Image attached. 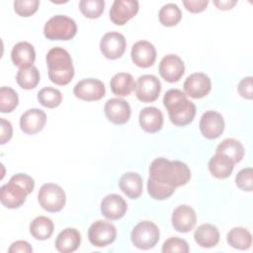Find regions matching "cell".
Instances as JSON below:
<instances>
[{
	"instance_id": "cell-21",
	"label": "cell",
	"mask_w": 253,
	"mask_h": 253,
	"mask_svg": "<svg viewBox=\"0 0 253 253\" xmlns=\"http://www.w3.org/2000/svg\"><path fill=\"white\" fill-rule=\"evenodd\" d=\"M138 122L144 131L154 133L159 131L163 126V114L155 107H146L140 111Z\"/></svg>"
},
{
	"instance_id": "cell-6",
	"label": "cell",
	"mask_w": 253,
	"mask_h": 253,
	"mask_svg": "<svg viewBox=\"0 0 253 253\" xmlns=\"http://www.w3.org/2000/svg\"><path fill=\"white\" fill-rule=\"evenodd\" d=\"M132 244L142 250H148L156 245L159 240V229L155 223L149 220L138 222L130 234Z\"/></svg>"
},
{
	"instance_id": "cell-36",
	"label": "cell",
	"mask_w": 253,
	"mask_h": 253,
	"mask_svg": "<svg viewBox=\"0 0 253 253\" xmlns=\"http://www.w3.org/2000/svg\"><path fill=\"white\" fill-rule=\"evenodd\" d=\"M176 188L169 187L166 185H163L159 182H156L152 180L151 178H148L147 181V191L150 197L154 200H165L171 197Z\"/></svg>"
},
{
	"instance_id": "cell-39",
	"label": "cell",
	"mask_w": 253,
	"mask_h": 253,
	"mask_svg": "<svg viewBox=\"0 0 253 253\" xmlns=\"http://www.w3.org/2000/svg\"><path fill=\"white\" fill-rule=\"evenodd\" d=\"M162 252H189V245L186 240L179 237H170L162 245Z\"/></svg>"
},
{
	"instance_id": "cell-19",
	"label": "cell",
	"mask_w": 253,
	"mask_h": 253,
	"mask_svg": "<svg viewBox=\"0 0 253 253\" xmlns=\"http://www.w3.org/2000/svg\"><path fill=\"white\" fill-rule=\"evenodd\" d=\"M197 222L195 211L187 205L177 207L172 213V225L179 232L186 233L191 231Z\"/></svg>"
},
{
	"instance_id": "cell-8",
	"label": "cell",
	"mask_w": 253,
	"mask_h": 253,
	"mask_svg": "<svg viewBox=\"0 0 253 253\" xmlns=\"http://www.w3.org/2000/svg\"><path fill=\"white\" fill-rule=\"evenodd\" d=\"M30 192L18 182L10 179L0 189V200L2 205L8 209H18L26 201Z\"/></svg>"
},
{
	"instance_id": "cell-13",
	"label": "cell",
	"mask_w": 253,
	"mask_h": 253,
	"mask_svg": "<svg viewBox=\"0 0 253 253\" xmlns=\"http://www.w3.org/2000/svg\"><path fill=\"white\" fill-rule=\"evenodd\" d=\"M100 49L106 58H120L126 50V39L118 32L107 33L100 42Z\"/></svg>"
},
{
	"instance_id": "cell-29",
	"label": "cell",
	"mask_w": 253,
	"mask_h": 253,
	"mask_svg": "<svg viewBox=\"0 0 253 253\" xmlns=\"http://www.w3.org/2000/svg\"><path fill=\"white\" fill-rule=\"evenodd\" d=\"M54 229L53 222L50 218L40 215L36 217L30 224V232L32 236L38 240L48 239Z\"/></svg>"
},
{
	"instance_id": "cell-43",
	"label": "cell",
	"mask_w": 253,
	"mask_h": 253,
	"mask_svg": "<svg viewBox=\"0 0 253 253\" xmlns=\"http://www.w3.org/2000/svg\"><path fill=\"white\" fill-rule=\"evenodd\" d=\"M10 253H16V252H24V253H31L33 252V248L30 245L29 242L19 240L11 244L9 250Z\"/></svg>"
},
{
	"instance_id": "cell-40",
	"label": "cell",
	"mask_w": 253,
	"mask_h": 253,
	"mask_svg": "<svg viewBox=\"0 0 253 253\" xmlns=\"http://www.w3.org/2000/svg\"><path fill=\"white\" fill-rule=\"evenodd\" d=\"M252 80L253 78L251 76L245 77L241 79V81L238 84V93L242 98L251 100L253 98V92H252Z\"/></svg>"
},
{
	"instance_id": "cell-3",
	"label": "cell",
	"mask_w": 253,
	"mask_h": 253,
	"mask_svg": "<svg viewBox=\"0 0 253 253\" xmlns=\"http://www.w3.org/2000/svg\"><path fill=\"white\" fill-rule=\"evenodd\" d=\"M48 77L51 82L59 86L67 85L74 76L72 59L67 50L62 47H52L46 54Z\"/></svg>"
},
{
	"instance_id": "cell-35",
	"label": "cell",
	"mask_w": 253,
	"mask_h": 253,
	"mask_svg": "<svg viewBox=\"0 0 253 253\" xmlns=\"http://www.w3.org/2000/svg\"><path fill=\"white\" fill-rule=\"evenodd\" d=\"M104 0H81L79 9L81 13L89 19H97L104 12Z\"/></svg>"
},
{
	"instance_id": "cell-44",
	"label": "cell",
	"mask_w": 253,
	"mask_h": 253,
	"mask_svg": "<svg viewBox=\"0 0 253 253\" xmlns=\"http://www.w3.org/2000/svg\"><path fill=\"white\" fill-rule=\"evenodd\" d=\"M237 1H232V0H218V1H213V4L216 6L217 9L219 10H229L231 9Z\"/></svg>"
},
{
	"instance_id": "cell-9",
	"label": "cell",
	"mask_w": 253,
	"mask_h": 253,
	"mask_svg": "<svg viewBox=\"0 0 253 253\" xmlns=\"http://www.w3.org/2000/svg\"><path fill=\"white\" fill-rule=\"evenodd\" d=\"M161 91L159 79L151 74L139 76L135 84V95L143 103H151L157 100Z\"/></svg>"
},
{
	"instance_id": "cell-10",
	"label": "cell",
	"mask_w": 253,
	"mask_h": 253,
	"mask_svg": "<svg viewBox=\"0 0 253 253\" xmlns=\"http://www.w3.org/2000/svg\"><path fill=\"white\" fill-rule=\"evenodd\" d=\"M106 89L102 81L94 78H87L79 81L73 88V94L83 101H98L105 96Z\"/></svg>"
},
{
	"instance_id": "cell-28",
	"label": "cell",
	"mask_w": 253,
	"mask_h": 253,
	"mask_svg": "<svg viewBox=\"0 0 253 253\" xmlns=\"http://www.w3.org/2000/svg\"><path fill=\"white\" fill-rule=\"evenodd\" d=\"M215 153L225 155L235 164L242 160L244 156V148L240 141L234 138H225L217 145Z\"/></svg>"
},
{
	"instance_id": "cell-37",
	"label": "cell",
	"mask_w": 253,
	"mask_h": 253,
	"mask_svg": "<svg viewBox=\"0 0 253 253\" xmlns=\"http://www.w3.org/2000/svg\"><path fill=\"white\" fill-rule=\"evenodd\" d=\"M39 0H16L14 2L15 12L22 17H30L38 11Z\"/></svg>"
},
{
	"instance_id": "cell-38",
	"label": "cell",
	"mask_w": 253,
	"mask_h": 253,
	"mask_svg": "<svg viewBox=\"0 0 253 253\" xmlns=\"http://www.w3.org/2000/svg\"><path fill=\"white\" fill-rule=\"evenodd\" d=\"M236 186L246 192H251L253 189V169L251 167L240 170L235 177Z\"/></svg>"
},
{
	"instance_id": "cell-41",
	"label": "cell",
	"mask_w": 253,
	"mask_h": 253,
	"mask_svg": "<svg viewBox=\"0 0 253 253\" xmlns=\"http://www.w3.org/2000/svg\"><path fill=\"white\" fill-rule=\"evenodd\" d=\"M209 4L208 0H184L183 5L191 13L203 12Z\"/></svg>"
},
{
	"instance_id": "cell-4",
	"label": "cell",
	"mask_w": 253,
	"mask_h": 253,
	"mask_svg": "<svg viewBox=\"0 0 253 253\" xmlns=\"http://www.w3.org/2000/svg\"><path fill=\"white\" fill-rule=\"evenodd\" d=\"M77 33L75 21L65 15H55L44 25L43 35L49 41H69Z\"/></svg>"
},
{
	"instance_id": "cell-1",
	"label": "cell",
	"mask_w": 253,
	"mask_h": 253,
	"mask_svg": "<svg viewBox=\"0 0 253 253\" xmlns=\"http://www.w3.org/2000/svg\"><path fill=\"white\" fill-rule=\"evenodd\" d=\"M149 178L163 185L177 188L186 185L191 179V171L182 161H170L159 157L149 166Z\"/></svg>"
},
{
	"instance_id": "cell-17",
	"label": "cell",
	"mask_w": 253,
	"mask_h": 253,
	"mask_svg": "<svg viewBox=\"0 0 253 253\" xmlns=\"http://www.w3.org/2000/svg\"><path fill=\"white\" fill-rule=\"evenodd\" d=\"M131 60L135 65L142 68L151 66L156 59L154 45L147 41H138L131 47Z\"/></svg>"
},
{
	"instance_id": "cell-14",
	"label": "cell",
	"mask_w": 253,
	"mask_h": 253,
	"mask_svg": "<svg viewBox=\"0 0 253 253\" xmlns=\"http://www.w3.org/2000/svg\"><path fill=\"white\" fill-rule=\"evenodd\" d=\"M183 87L186 95L194 99H200L210 93L211 83L208 75L202 72H196L186 78Z\"/></svg>"
},
{
	"instance_id": "cell-34",
	"label": "cell",
	"mask_w": 253,
	"mask_h": 253,
	"mask_svg": "<svg viewBox=\"0 0 253 253\" xmlns=\"http://www.w3.org/2000/svg\"><path fill=\"white\" fill-rule=\"evenodd\" d=\"M19 103L18 94L10 87L3 86L0 89V111L1 113H11Z\"/></svg>"
},
{
	"instance_id": "cell-42",
	"label": "cell",
	"mask_w": 253,
	"mask_h": 253,
	"mask_svg": "<svg viewBox=\"0 0 253 253\" xmlns=\"http://www.w3.org/2000/svg\"><path fill=\"white\" fill-rule=\"evenodd\" d=\"M13 134V127L9 121H6L5 119H1V137H0V143L5 144L8 142Z\"/></svg>"
},
{
	"instance_id": "cell-5",
	"label": "cell",
	"mask_w": 253,
	"mask_h": 253,
	"mask_svg": "<svg viewBox=\"0 0 253 253\" xmlns=\"http://www.w3.org/2000/svg\"><path fill=\"white\" fill-rule=\"evenodd\" d=\"M38 200L42 208L46 211L57 212L64 208L66 196L60 186L53 183H46L41 187Z\"/></svg>"
},
{
	"instance_id": "cell-32",
	"label": "cell",
	"mask_w": 253,
	"mask_h": 253,
	"mask_svg": "<svg viewBox=\"0 0 253 253\" xmlns=\"http://www.w3.org/2000/svg\"><path fill=\"white\" fill-rule=\"evenodd\" d=\"M159 21L165 27H174L176 26L181 18L182 12L180 8L174 3H168L162 6L159 11Z\"/></svg>"
},
{
	"instance_id": "cell-33",
	"label": "cell",
	"mask_w": 253,
	"mask_h": 253,
	"mask_svg": "<svg viewBox=\"0 0 253 253\" xmlns=\"http://www.w3.org/2000/svg\"><path fill=\"white\" fill-rule=\"evenodd\" d=\"M38 100L42 106L53 109L58 107L62 101L61 93L52 87H44L38 93Z\"/></svg>"
},
{
	"instance_id": "cell-22",
	"label": "cell",
	"mask_w": 253,
	"mask_h": 253,
	"mask_svg": "<svg viewBox=\"0 0 253 253\" xmlns=\"http://www.w3.org/2000/svg\"><path fill=\"white\" fill-rule=\"evenodd\" d=\"M11 58L13 63L20 68L33 66V63L36 59L35 48L30 42H20L13 46L11 51Z\"/></svg>"
},
{
	"instance_id": "cell-7",
	"label": "cell",
	"mask_w": 253,
	"mask_h": 253,
	"mask_svg": "<svg viewBox=\"0 0 253 253\" xmlns=\"http://www.w3.org/2000/svg\"><path fill=\"white\" fill-rule=\"evenodd\" d=\"M117 237L115 225L106 220H96L88 229V238L92 245L105 247L113 243Z\"/></svg>"
},
{
	"instance_id": "cell-26",
	"label": "cell",
	"mask_w": 253,
	"mask_h": 253,
	"mask_svg": "<svg viewBox=\"0 0 253 253\" xmlns=\"http://www.w3.org/2000/svg\"><path fill=\"white\" fill-rule=\"evenodd\" d=\"M234 168V162L225 155L215 153L209 161L211 174L217 179H225L230 176Z\"/></svg>"
},
{
	"instance_id": "cell-15",
	"label": "cell",
	"mask_w": 253,
	"mask_h": 253,
	"mask_svg": "<svg viewBox=\"0 0 253 253\" xmlns=\"http://www.w3.org/2000/svg\"><path fill=\"white\" fill-rule=\"evenodd\" d=\"M200 130L208 139H214L220 136L224 130V120L215 111H208L203 114L200 121Z\"/></svg>"
},
{
	"instance_id": "cell-30",
	"label": "cell",
	"mask_w": 253,
	"mask_h": 253,
	"mask_svg": "<svg viewBox=\"0 0 253 253\" xmlns=\"http://www.w3.org/2000/svg\"><path fill=\"white\" fill-rule=\"evenodd\" d=\"M227 242L233 248L246 250L252 244V235L243 227H233L227 233Z\"/></svg>"
},
{
	"instance_id": "cell-25",
	"label": "cell",
	"mask_w": 253,
	"mask_h": 253,
	"mask_svg": "<svg viewBox=\"0 0 253 253\" xmlns=\"http://www.w3.org/2000/svg\"><path fill=\"white\" fill-rule=\"evenodd\" d=\"M194 238L201 247L211 248L219 241V231L216 226L211 223H204L195 230Z\"/></svg>"
},
{
	"instance_id": "cell-11",
	"label": "cell",
	"mask_w": 253,
	"mask_h": 253,
	"mask_svg": "<svg viewBox=\"0 0 253 253\" xmlns=\"http://www.w3.org/2000/svg\"><path fill=\"white\" fill-rule=\"evenodd\" d=\"M138 9L136 0H115L109 12L110 19L115 25L123 26L136 15Z\"/></svg>"
},
{
	"instance_id": "cell-2",
	"label": "cell",
	"mask_w": 253,
	"mask_h": 253,
	"mask_svg": "<svg viewBox=\"0 0 253 253\" xmlns=\"http://www.w3.org/2000/svg\"><path fill=\"white\" fill-rule=\"evenodd\" d=\"M163 104L172 124L185 126L191 124L196 115V106L189 101L186 94L179 89L168 90L163 98Z\"/></svg>"
},
{
	"instance_id": "cell-12",
	"label": "cell",
	"mask_w": 253,
	"mask_h": 253,
	"mask_svg": "<svg viewBox=\"0 0 253 253\" xmlns=\"http://www.w3.org/2000/svg\"><path fill=\"white\" fill-rule=\"evenodd\" d=\"M104 113L111 123L125 125L130 118L131 109L126 101L120 98H112L106 102Z\"/></svg>"
},
{
	"instance_id": "cell-16",
	"label": "cell",
	"mask_w": 253,
	"mask_h": 253,
	"mask_svg": "<svg viewBox=\"0 0 253 253\" xmlns=\"http://www.w3.org/2000/svg\"><path fill=\"white\" fill-rule=\"evenodd\" d=\"M185 72L183 60L176 54L165 55L159 63L160 76L167 82L173 83L181 79Z\"/></svg>"
},
{
	"instance_id": "cell-24",
	"label": "cell",
	"mask_w": 253,
	"mask_h": 253,
	"mask_svg": "<svg viewBox=\"0 0 253 253\" xmlns=\"http://www.w3.org/2000/svg\"><path fill=\"white\" fill-rule=\"evenodd\" d=\"M119 186L123 193L129 199L135 200L142 193V178L135 172H126L121 177Z\"/></svg>"
},
{
	"instance_id": "cell-20",
	"label": "cell",
	"mask_w": 253,
	"mask_h": 253,
	"mask_svg": "<svg viewBox=\"0 0 253 253\" xmlns=\"http://www.w3.org/2000/svg\"><path fill=\"white\" fill-rule=\"evenodd\" d=\"M46 123V115L41 109H30L20 118L21 129L27 134H36L41 131Z\"/></svg>"
},
{
	"instance_id": "cell-31",
	"label": "cell",
	"mask_w": 253,
	"mask_h": 253,
	"mask_svg": "<svg viewBox=\"0 0 253 253\" xmlns=\"http://www.w3.org/2000/svg\"><path fill=\"white\" fill-rule=\"evenodd\" d=\"M16 81L23 89H34L40 82V72L34 65L27 68H20L16 75Z\"/></svg>"
},
{
	"instance_id": "cell-23",
	"label": "cell",
	"mask_w": 253,
	"mask_h": 253,
	"mask_svg": "<svg viewBox=\"0 0 253 253\" xmlns=\"http://www.w3.org/2000/svg\"><path fill=\"white\" fill-rule=\"evenodd\" d=\"M81 242L80 232L73 227H67L59 232L55 239V248L61 253L75 251Z\"/></svg>"
},
{
	"instance_id": "cell-27",
	"label": "cell",
	"mask_w": 253,
	"mask_h": 253,
	"mask_svg": "<svg viewBox=\"0 0 253 253\" xmlns=\"http://www.w3.org/2000/svg\"><path fill=\"white\" fill-rule=\"evenodd\" d=\"M112 92L119 97L128 96L135 89V82L131 74L120 72L113 76L110 82Z\"/></svg>"
},
{
	"instance_id": "cell-18",
	"label": "cell",
	"mask_w": 253,
	"mask_h": 253,
	"mask_svg": "<svg viewBox=\"0 0 253 253\" xmlns=\"http://www.w3.org/2000/svg\"><path fill=\"white\" fill-rule=\"evenodd\" d=\"M127 210V205L123 197L117 194L107 195L101 202L102 214L111 220L122 218Z\"/></svg>"
}]
</instances>
